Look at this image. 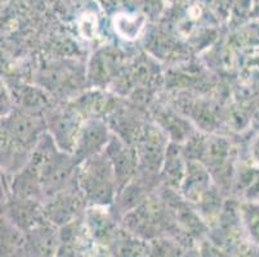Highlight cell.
<instances>
[{
	"mask_svg": "<svg viewBox=\"0 0 259 257\" xmlns=\"http://www.w3.org/2000/svg\"><path fill=\"white\" fill-rule=\"evenodd\" d=\"M47 122L30 112L16 111L3 122L4 138L26 150L34 149L46 131Z\"/></svg>",
	"mask_w": 259,
	"mask_h": 257,
	"instance_id": "cell-3",
	"label": "cell"
},
{
	"mask_svg": "<svg viewBox=\"0 0 259 257\" xmlns=\"http://www.w3.org/2000/svg\"><path fill=\"white\" fill-rule=\"evenodd\" d=\"M54 226L51 221H44L26 232L27 249L39 256H52L58 252L61 235Z\"/></svg>",
	"mask_w": 259,
	"mask_h": 257,
	"instance_id": "cell-9",
	"label": "cell"
},
{
	"mask_svg": "<svg viewBox=\"0 0 259 257\" xmlns=\"http://www.w3.org/2000/svg\"><path fill=\"white\" fill-rule=\"evenodd\" d=\"M105 152L111 161L119 192L133 180L134 174L138 170L137 150L133 149L119 135H111Z\"/></svg>",
	"mask_w": 259,
	"mask_h": 257,
	"instance_id": "cell-6",
	"label": "cell"
},
{
	"mask_svg": "<svg viewBox=\"0 0 259 257\" xmlns=\"http://www.w3.org/2000/svg\"><path fill=\"white\" fill-rule=\"evenodd\" d=\"M253 155H254V157H255L256 161L259 162V138L256 139L255 143H254V145H253Z\"/></svg>",
	"mask_w": 259,
	"mask_h": 257,
	"instance_id": "cell-13",
	"label": "cell"
},
{
	"mask_svg": "<svg viewBox=\"0 0 259 257\" xmlns=\"http://www.w3.org/2000/svg\"><path fill=\"white\" fill-rule=\"evenodd\" d=\"M145 25V18L141 14H117L114 20L115 31L126 40L137 39Z\"/></svg>",
	"mask_w": 259,
	"mask_h": 257,
	"instance_id": "cell-11",
	"label": "cell"
},
{
	"mask_svg": "<svg viewBox=\"0 0 259 257\" xmlns=\"http://www.w3.org/2000/svg\"><path fill=\"white\" fill-rule=\"evenodd\" d=\"M180 189L188 201L199 203L210 192V174L208 167L197 160L187 161V170Z\"/></svg>",
	"mask_w": 259,
	"mask_h": 257,
	"instance_id": "cell-8",
	"label": "cell"
},
{
	"mask_svg": "<svg viewBox=\"0 0 259 257\" xmlns=\"http://www.w3.org/2000/svg\"><path fill=\"white\" fill-rule=\"evenodd\" d=\"M81 125L83 122L80 120L79 112L71 108L54 112L47 121V127L51 131L56 144L69 153H72L74 150L75 140Z\"/></svg>",
	"mask_w": 259,
	"mask_h": 257,
	"instance_id": "cell-7",
	"label": "cell"
},
{
	"mask_svg": "<svg viewBox=\"0 0 259 257\" xmlns=\"http://www.w3.org/2000/svg\"><path fill=\"white\" fill-rule=\"evenodd\" d=\"M84 201H87L85 197L76 183L48 198L44 204V212L52 224L56 226H65L75 220L80 210L83 209Z\"/></svg>",
	"mask_w": 259,
	"mask_h": 257,
	"instance_id": "cell-5",
	"label": "cell"
},
{
	"mask_svg": "<svg viewBox=\"0 0 259 257\" xmlns=\"http://www.w3.org/2000/svg\"><path fill=\"white\" fill-rule=\"evenodd\" d=\"M169 135L157 125L148 124L138 134L136 150L138 167L143 173L155 174L161 171L169 148Z\"/></svg>",
	"mask_w": 259,
	"mask_h": 257,
	"instance_id": "cell-2",
	"label": "cell"
},
{
	"mask_svg": "<svg viewBox=\"0 0 259 257\" xmlns=\"http://www.w3.org/2000/svg\"><path fill=\"white\" fill-rule=\"evenodd\" d=\"M240 214L249 238L254 243H259V206L255 203H246L241 207Z\"/></svg>",
	"mask_w": 259,
	"mask_h": 257,
	"instance_id": "cell-12",
	"label": "cell"
},
{
	"mask_svg": "<svg viewBox=\"0 0 259 257\" xmlns=\"http://www.w3.org/2000/svg\"><path fill=\"white\" fill-rule=\"evenodd\" d=\"M77 184L87 201L94 206H107L115 201L116 178L105 150L79 165Z\"/></svg>",
	"mask_w": 259,
	"mask_h": 257,
	"instance_id": "cell-1",
	"label": "cell"
},
{
	"mask_svg": "<svg viewBox=\"0 0 259 257\" xmlns=\"http://www.w3.org/2000/svg\"><path fill=\"white\" fill-rule=\"evenodd\" d=\"M111 134L108 126L101 119H88L80 127L75 140L72 157L80 165L93 156L102 153L107 147Z\"/></svg>",
	"mask_w": 259,
	"mask_h": 257,
	"instance_id": "cell-4",
	"label": "cell"
},
{
	"mask_svg": "<svg viewBox=\"0 0 259 257\" xmlns=\"http://www.w3.org/2000/svg\"><path fill=\"white\" fill-rule=\"evenodd\" d=\"M186 170H187V161L183 159L182 150H180L177 144H169L165 161L161 169L162 179L166 185L174 189H180L185 179Z\"/></svg>",
	"mask_w": 259,
	"mask_h": 257,
	"instance_id": "cell-10",
	"label": "cell"
}]
</instances>
